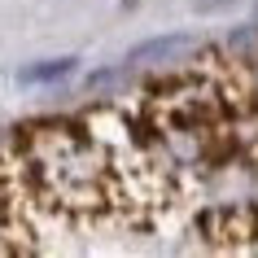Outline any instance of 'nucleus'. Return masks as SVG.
<instances>
[{
    "label": "nucleus",
    "mask_w": 258,
    "mask_h": 258,
    "mask_svg": "<svg viewBox=\"0 0 258 258\" xmlns=\"http://www.w3.org/2000/svg\"><path fill=\"white\" fill-rule=\"evenodd\" d=\"M188 48H197V40L192 35H166V40H149L140 44V48H132V66H145V61H171L175 53H188Z\"/></svg>",
    "instance_id": "obj_1"
},
{
    "label": "nucleus",
    "mask_w": 258,
    "mask_h": 258,
    "mask_svg": "<svg viewBox=\"0 0 258 258\" xmlns=\"http://www.w3.org/2000/svg\"><path fill=\"white\" fill-rule=\"evenodd\" d=\"M75 70V57H53V61H40V66H27L18 79L22 83H48V79H61Z\"/></svg>",
    "instance_id": "obj_2"
},
{
    "label": "nucleus",
    "mask_w": 258,
    "mask_h": 258,
    "mask_svg": "<svg viewBox=\"0 0 258 258\" xmlns=\"http://www.w3.org/2000/svg\"><path fill=\"white\" fill-rule=\"evenodd\" d=\"M127 5H136V0H127Z\"/></svg>",
    "instance_id": "obj_3"
}]
</instances>
